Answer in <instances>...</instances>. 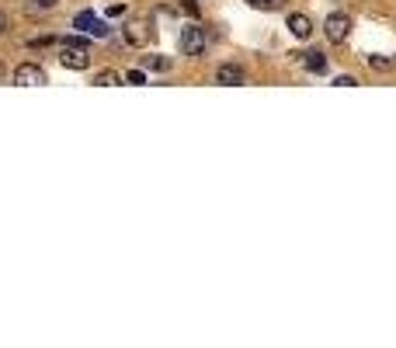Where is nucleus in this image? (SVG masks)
Returning a JSON list of instances; mask_svg holds the SVG:
<instances>
[{
  "label": "nucleus",
  "mask_w": 396,
  "mask_h": 348,
  "mask_svg": "<svg viewBox=\"0 0 396 348\" xmlns=\"http://www.w3.org/2000/svg\"><path fill=\"white\" fill-rule=\"evenodd\" d=\"M181 11L188 14V18H198L202 11H198V0H181Z\"/></svg>",
  "instance_id": "13"
},
{
  "label": "nucleus",
  "mask_w": 396,
  "mask_h": 348,
  "mask_svg": "<svg viewBox=\"0 0 396 348\" xmlns=\"http://www.w3.org/2000/svg\"><path fill=\"white\" fill-rule=\"evenodd\" d=\"M91 35H97V39H104V35H108V25H104V21H97V25L91 28Z\"/></svg>",
  "instance_id": "16"
},
{
  "label": "nucleus",
  "mask_w": 396,
  "mask_h": 348,
  "mask_svg": "<svg viewBox=\"0 0 396 348\" xmlns=\"http://www.w3.org/2000/svg\"><path fill=\"white\" fill-rule=\"evenodd\" d=\"M35 4H38V8H56L60 0H35Z\"/></svg>",
  "instance_id": "18"
},
{
  "label": "nucleus",
  "mask_w": 396,
  "mask_h": 348,
  "mask_svg": "<svg viewBox=\"0 0 396 348\" xmlns=\"http://www.w3.org/2000/svg\"><path fill=\"white\" fill-rule=\"evenodd\" d=\"M60 63H63L67 70H87V67H91V52H87V45H84L80 39H73V42L63 45Z\"/></svg>",
  "instance_id": "1"
},
{
  "label": "nucleus",
  "mask_w": 396,
  "mask_h": 348,
  "mask_svg": "<svg viewBox=\"0 0 396 348\" xmlns=\"http://www.w3.org/2000/svg\"><path fill=\"white\" fill-rule=\"evenodd\" d=\"M216 84H222V87H237V84H244V70H240L237 63H222V67L216 70Z\"/></svg>",
  "instance_id": "5"
},
{
  "label": "nucleus",
  "mask_w": 396,
  "mask_h": 348,
  "mask_svg": "<svg viewBox=\"0 0 396 348\" xmlns=\"http://www.w3.org/2000/svg\"><path fill=\"white\" fill-rule=\"evenodd\" d=\"M286 25H289V32H292L296 39H310V35H313V21H310L306 14H289Z\"/></svg>",
  "instance_id": "6"
},
{
  "label": "nucleus",
  "mask_w": 396,
  "mask_h": 348,
  "mask_svg": "<svg viewBox=\"0 0 396 348\" xmlns=\"http://www.w3.org/2000/svg\"><path fill=\"white\" fill-rule=\"evenodd\" d=\"M369 67H372V70H393V67H396V60H389V56H372Z\"/></svg>",
  "instance_id": "11"
},
{
  "label": "nucleus",
  "mask_w": 396,
  "mask_h": 348,
  "mask_svg": "<svg viewBox=\"0 0 396 348\" xmlns=\"http://www.w3.org/2000/svg\"><path fill=\"white\" fill-rule=\"evenodd\" d=\"M323 32H327V39H330L334 45H341V42L348 39V32H351V18L337 11V14H330V18L323 21Z\"/></svg>",
  "instance_id": "2"
},
{
  "label": "nucleus",
  "mask_w": 396,
  "mask_h": 348,
  "mask_svg": "<svg viewBox=\"0 0 396 348\" xmlns=\"http://www.w3.org/2000/svg\"><path fill=\"white\" fill-rule=\"evenodd\" d=\"M97 25V18L91 14V11H84V14H77V21H73V28H84V32H91Z\"/></svg>",
  "instance_id": "12"
},
{
  "label": "nucleus",
  "mask_w": 396,
  "mask_h": 348,
  "mask_svg": "<svg viewBox=\"0 0 396 348\" xmlns=\"http://www.w3.org/2000/svg\"><path fill=\"white\" fill-rule=\"evenodd\" d=\"M334 84H337V87H355V84H358V80H355V77H337V80H334Z\"/></svg>",
  "instance_id": "17"
},
{
  "label": "nucleus",
  "mask_w": 396,
  "mask_h": 348,
  "mask_svg": "<svg viewBox=\"0 0 396 348\" xmlns=\"http://www.w3.org/2000/svg\"><path fill=\"white\" fill-rule=\"evenodd\" d=\"M146 67H150V70H167L171 63H167V60H160V56H150V60H146Z\"/></svg>",
  "instance_id": "14"
},
{
  "label": "nucleus",
  "mask_w": 396,
  "mask_h": 348,
  "mask_svg": "<svg viewBox=\"0 0 396 348\" xmlns=\"http://www.w3.org/2000/svg\"><path fill=\"white\" fill-rule=\"evenodd\" d=\"M14 84H21V87H38V84H45V70L35 67V63H21V67L14 70Z\"/></svg>",
  "instance_id": "4"
},
{
  "label": "nucleus",
  "mask_w": 396,
  "mask_h": 348,
  "mask_svg": "<svg viewBox=\"0 0 396 348\" xmlns=\"http://www.w3.org/2000/svg\"><path fill=\"white\" fill-rule=\"evenodd\" d=\"M4 32H8V14L0 11V35H4Z\"/></svg>",
  "instance_id": "19"
},
{
  "label": "nucleus",
  "mask_w": 396,
  "mask_h": 348,
  "mask_svg": "<svg viewBox=\"0 0 396 348\" xmlns=\"http://www.w3.org/2000/svg\"><path fill=\"white\" fill-rule=\"evenodd\" d=\"M94 84H97V87H115V84H119V74H111V70H101V74L94 77Z\"/></svg>",
  "instance_id": "9"
},
{
  "label": "nucleus",
  "mask_w": 396,
  "mask_h": 348,
  "mask_svg": "<svg viewBox=\"0 0 396 348\" xmlns=\"http://www.w3.org/2000/svg\"><path fill=\"white\" fill-rule=\"evenodd\" d=\"M150 39V32H146V25H126V42H132V45H143Z\"/></svg>",
  "instance_id": "8"
},
{
  "label": "nucleus",
  "mask_w": 396,
  "mask_h": 348,
  "mask_svg": "<svg viewBox=\"0 0 396 348\" xmlns=\"http://www.w3.org/2000/svg\"><path fill=\"white\" fill-rule=\"evenodd\" d=\"M303 63L310 74H327V56L323 52H303Z\"/></svg>",
  "instance_id": "7"
},
{
  "label": "nucleus",
  "mask_w": 396,
  "mask_h": 348,
  "mask_svg": "<svg viewBox=\"0 0 396 348\" xmlns=\"http://www.w3.org/2000/svg\"><path fill=\"white\" fill-rule=\"evenodd\" d=\"M143 80H146V77H143V70H132V74L126 77V84H136V87H139Z\"/></svg>",
  "instance_id": "15"
},
{
  "label": "nucleus",
  "mask_w": 396,
  "mask_h": 348,
  "mask_svg": "<svg viewBox=\"0 0 396 348\" xmlns=\"http://www.w3.org/2000/svg\"><path fill=\"white\" fill-rule=\"evenodd\" d=\"M251 8H257V11H278L281 4H286V0H247Z\"/></svg>",
  "instance_id": "10"
},
{
  "label": "nucleus",
  "mask_w": 396,
  "mask_h": 348,
  "mask_svg": "<svg viewBox=\"0 0 396 348\" xmlns=\"http://www.w3.org/2000/svg\"><path fill=\"white\" fill-rule=\"evenodd\" d=\"M0 80H4V67H0Z\"/></svg>",
  "instance_id": "20"
},
{
  "label": "nucleus",
  "mask_w": 396,
  "mask_h": 348,
  "mask_svg": "<svg viewBox=\"0 0 396 348\" xmlns=\"http://www.w3.org/2000/svg\"><path fill=\"white\" fill-rule=\"evenodd\" d=\"M205 45H209V35H205L202 28H185V32H181V49H185V56H202Z\"/></svg>",
  "instance_id": "3"
}]
</instances>
